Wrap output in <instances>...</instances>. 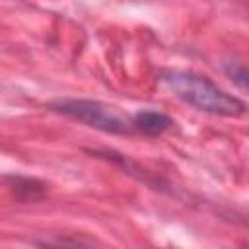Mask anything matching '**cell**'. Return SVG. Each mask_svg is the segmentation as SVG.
<instances>
[{"label":"cell","mask_w":249,"mask_h":249,"mask_svg":"<svg viewBox=\"0 0 249 249\" xmlns=\"http://www.w3.org/2000/svg\"><path fill=\"white\" fill-rule=\"evenodd\" d=\"M35 243L39 249H89L88 243L72 235H53L49 239H37Z\"/></svg>","instance_id":"5b68a950"},{"label":"cell","mask_w":249,"mask_h":249,"mask_svg":"<svg viewBox=\"0 0 249 249\" xmlns=\"http://www.w3.org/2000/svg\"><path fill=\"white\" fill-rule=\"evenodd\" d=\"M6 187L14 195V198L21 202H37L47 195V185L39 179L33 177H23V175H8L4 177Z\"/></svg>","instance_id":"3957f363"},{"label":"cell","mask_w":249,"mask_h":249,"mask_svg":"<svg viewBox=\"0 0 249 249\" xmlns=\"http://www.w3.org/2000/svg\"><path fill=\"white\" fill-rule=\"evenodd\" d=\"M132 126L148 136H160L173 126V119L160 111H140L132 119Z\"/></svg>","instance_id":"277c9868"},{"label":"cell","mask_w":249,"mask_h":249,"mask_svg":"<svg viewBox=\"0 0 249 249\" xmlns=\"http://www.w3.org/2000/svg\"><path fill=\"white\" fill-rule=\"evenodd\" d=\"M161 82L179 99L198 111L220 117H239L245 113V103L239 97L218 88L202 74L191 70H167L161 74Z\"/></svg>","instance_id":"6da1fadb"},{"label":"cell","mask_w":249,"mask_h":249,"mask_svg":"<svg viewBox=\"0 0 249 249\" xmlns=\"http://www.w3.org/2000/svg\"><path fill=\"white\" fill-rule=\"evenodd\" d=\"M226 72H228V76L239 86V88H247V70H245V66L243 64H239V62H228L226 64Z\"/></svg>","instance_id":"8992f818"},{"label":"cell","mask_w":249,"mask_h":249,"mask_svg":"<svg viewBox=\"0 0 249 249\" xmlns=\"http://www.w3.org/2000/svg\"><path fill=\"white\" fill-rule=\"evenodd\" d=\"M51 109L66 115L78 123H84L91 128L109 134H132V121L123 115L117 107L105 105L93 99H58L51 103Z\"/></svg>","instance_id":"7a4b0ae2"}]
</instances>
